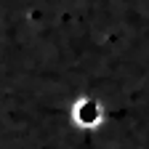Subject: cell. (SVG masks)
<instances>
[{
	"label": "cell",
	"instance_id": "1",
	"mask_svg": "<svg viewBox=\"0 0 149 149\" xmlns=\"http://www.w3.org/2000/svg\"><path fill=\"white\" fill-rule=\"evenodd\" d=\"M109 117L112 115H109L107 101L101 96H96V93H77L67 109L69 128L77 136H83L91 149L96 144V136L104 130V125H109Z\"/></svg>",
	"mask_w": 149,
	"mask_h": 149
}]
</instances>
